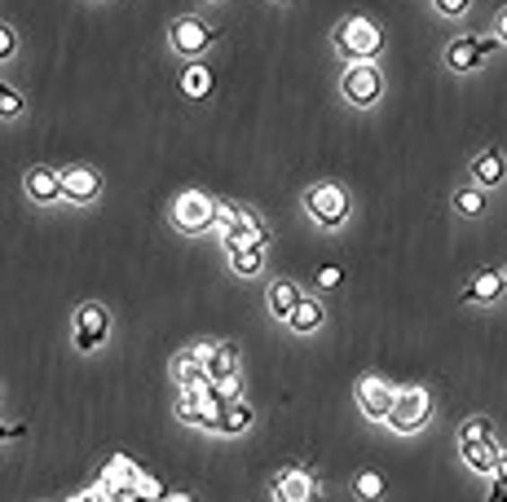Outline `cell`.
<instances>
[{
    "label": "cell",
    "mask_w": 507,
    "mask_h": 502,
    "mask_svg": "<svg viewBox=\"0 0 507 502\" xmlns=\"http://www.w3.org/2000/svg\"><path fill=\"white\" fill-rule=\"evenodd\" d=\"M163 494H168V489H163L159 480H151V476L137 480V498H163Z\"/></svg>",
    "instance_id": "obj_30"
},
{
    "label": "cell",
    "mask_w": 507,
    "mask_h": 502,
    "mask_svg": "<svg viewBox=\"0 0 507 502\" xmlns=\"http://www.w3.org/2000/svg\"><path fill=\"white\" fill-rule=\"evenodd\" d=\"M13 49H18V31L4 22V27H0V57L9 62V57H13Z\"/></svg>",
    "instance_id": "obj_29"
},
{
    "label": "cell",
    "mask_w": 507,
    "mask_h": 502,
    "mask_svg": "<svg viewBox=\"0 0 507 502\" xmlns=\"http://www.w3.org/2000/svg\"><path fill=\"white\" fill-rule=\"evenodd\" d=\"M172 375H177V384L181 388H195V384H207V361H203V352H181L177 361H172Z\"/></svg>",
    "instance_id": "obj_19"
},
{
    "label": "cell",
    "mask_w": 507,
    "mask_h": 502,
    "mask_svg": "<svg viewBox=\"0 0 507 502\" xmlns=\"http://www.w3.org/2000/svg\"><path fill=\"white\" fill-rule=\"evenodd\" d=\"M301 296H304V291L292 282V278H274V282H269V296H265V308H269L278 322H287V317L296 313Z\"/></svg>",
    "instance_id": "obj_13"
},
{
    "label": "cell",
    "mask_w": 507,
    "mask_h": 502,
    "mask_svg": "<svg viewBox=\"0 0 507 502\" xmlns=\"http://www.w3.org/2000/svg\"><path fill=\"white\" fill-rule=\"evenodd\" d=\"M490 432H494L490 419H468V423L459 428V441H463V437H490Z\"/></svg>",
    "instance_id": "obj_28"
},
{
    "label": "cell",
    "mask_w": 507,
    "mask_h": 502,
    "mask_svg": "<svg viewBox=\"0 0 507 502\" xmlns=\"http://www.w3.org/2000/svg\"><path fill=\"white\" fill-rule=\"evenodd\" d=\"M499 36H503V45H507V9L499 13Z\"/></svg>",
    "instance_id": "obj_35"
},
{
    "label": "cell",
    "mask_w": 507,
    "mask_h": 502,
    "mask_svg": "<svg viewBox=\"0 0 507 502\" xmlns=\"http://www.w3.org/2000/svg\"><path fill=\"white\" fill-rule=\"evenodd\" d=\"M216 216H221V203L212 199V195H203V190H186V195H177V203H172V225H177L181 234H203V229H212Z\"/></svg>",
    "instance_id": "obj_5"
},
{
    "label": "cell",
    "mask_w": 507,
    "mask_h": 502,
    "mask_svg": "<svg viewBox=\"0 0 507 502\" xmlns=\"http://www.w3.org/2000/svg\"><path fill=\"white\" fill-rule=\"evenodd\" d=\"M168 40H172V49L181 53V57H203V49L216 40V27L212 22H203V18H177L172 22V31H168Z\"/></svg>",
    "instance_id": "obj_7"
},
{
    "label": "cell",
    "mask_w": 507,
    "mask_h": 502,
    "mask_svg": "<svg viewBox=\"0 0 507 502\" xmlns=\"http://www.w3.org/2000/svg\"><path fill=\"white\" fill-rule=\"evenodd\" d=\"M331 45H336V53H340L345 62H375L380 49H384V31H380L371 18L349 13V18H340V27L331 31Z\"/></svg>",
    "instance_id": "obj_1"
},
{
    "label": "cell",
    "mask_w": 507,
    "mask_h": 502,
    "mask_svg": "<svg viewBox=\"0 0 507 502\" xmlns=\"http://www.w3.org/2000/svg\"><path fill=\"white\" fill-rule=\"evenodd\" d=\"M354 489H357V498H380L384 494V476L380 472H362L354 480Z\"/></svg>",
    "instance_id": "obj_25"
},
{
    "label": "cell",
    "mask_w": 507,
    "mask_h": 502,
    "mask_svg": "<svg viewBox=\"0 0 507 502\" xmlns=\"http://www.w3.org/2000/svg\"><path fill=\"white\" fill-rule=\"evenodd\" d=\"M199 352H203V361H207V379H216V384L239 379V349L234 344H207Z\"/></svg>",
    "instance_id": "obj_12"
},
{
    "label": "cell",
    "mask_w": 507,
    "mask_h": 502,
    "mask_svg": "<svg viewBox=\"0 0 507 502\" xmlns=\"http://www.w3.org/2000/svg\"><path fill=\"white\" fill-rule=\"evenodd\" d=\"M101 195V177L93 168L75 163V168H62V199H75V203H93Z\"/></svg>",
    "instance_id": "obj_10"
},
{
    "label": "cell",
    "mask_w": 507,
    "mask_h": 502,
    "mask_svg": "<svg viewBox=\"0 0 507 502\" xmlns=\"http://www.w3.org/2000/svg\"><path fill=\"white\" fill-rule=\"evenodd\" d=\"M481 40L476 36H459V40H450L446 45V66L455 71V75H468V71H476L481 66Z\"/></svg>",
    "instance_id": "obj_14"
},
{
    "label": "cell",
    "mask_w": 507,
    "mask_h": 502,
    "mask_svg": "<svg viewBox=\"0 0 507 502\" xmlns=\"http://www.w3.org/2000/svg\"><path fill=\"white\" fill-rule=\"evenodd\" d=\"M274 4H283V0H274Z\"/></svg>",
    "instance_id": "obj_36"
},
{
    "label": "cell",
    "mask_w": 507,
    "mask_h": 502,
    "mask_svg": "<svg viewBox=\"0 0 507 502\" xmlns=\"http://www.w3.org/2000/svg\"><path fill=\"white\" fill-rule=\"evenodd\" d=\"M499 480H507V454H499V472H494Z\"/></svg>",
    "instance_id": "obj_34"
},
{
    "label": "cell",
    "mask_w": 507,
    "mask_h": 502,
    "mask_svg": "<svg viewBox=\"0 0 507 502\" xmlns=\"http://www.w3.org/2000/svg\"><path fill=\"white\" fill-rule=\"evenodd\" d=\"M75 331H84V335H93V340H106V331H110V317H106V308L101 304H80L75 308Z\"/></svg>",
    "instance_id": "obj_20"
},
{
    "label": "cell",
    "mask_w": 507,
    "mask_h": 502,
    "mask_svg": "<svg viewBox=\"0 0 507 502\" xmlns=\"http://www.w3.org/2000/svg\"><path fill=\"white\" fill-rule=\"evenodd\" d=\"M22 190H27V199L53 203L62 195V172H57V168H31L27 181H22Z\"/></svg>",
    "instance_id": "obj_15"
},
{
    "label": "cell",
    "mask_w": 507,
    "mask_h": 502,
    "mask_svg": "<svg viewBox=\"0 0 507 502\" xmlns=\"http://www.w3.org/2000/svg\"><path fill=\"white\" fill-rule=\"evenodd\" d=\"M433 4H437V13L459 18V13H468V4H472V0H433Z\"/></svg>",
    "instance_id": "obj_31"
},
{
    "label": "cell",
    "mask_w": 507,
    "mask_h": 502,
    "mask_svg": "<svg viewBox=\"0 0 507 502\" xmlns=\"http://www.w3.org/2000/svg\"><path fill=\"white\" fill-rule=\"evenodd\" d=\"M455 207H459V216H481L485 212V195L481 190H459Z\"/></svg>",
    "instance_id": "obj_24"
},
{
    "label": "cell",
    "mask_w": 507,
    "mask_h": 502,
    "mask_svg": "<svg viewBox=\"0 0 507 502\" xmlns=\"http://www.w3.org/2000/svg\"><path fill=\"white\" fill-rule=\"evenodd\" d=\"M503 177H507V163L499 151H481L472 159V181H476L481 190H485V186H503Z\"/></svg>",
    "instance_id": "obj_17"
},
{
    "label": "cell",
    "mask_w": 507,
    "mask_h": 502,
    "mask_svg": "<svg viewBox=\"0 0 507 502\" xmlns=\"http://www.w3.org/2000/svg\"><path fill=\"white\" fill-rule=\"evenodd\" d=\"M459 454H463V463H468L476 476H494L503 450L494 446V432H490V437H463V441H459Z\"/></svg>",
    "instance_id": "obj_9"
},
{
    "label": "cell",
    "mask_w": 507,
    "mask_h": 502,
    "mask_svg": "<svg viewBox=\"0 0 507 502\" xmlns=\"http://www.w3.org/2000/svg\"><path fill=\"white\" fill-rule=\"evenodd\" d=\"M340 93H345V101H354V106H375V101L384 98V75H380V66H371V62H349L345 75H340Z\"/></svg>",
    "instance_id": "obj_6"
},
{
    "label": "cell",
    "mask_w": 507,
    "mask_h": 502,
    "mask_svg": "<svg viewBox=\"0 0 507 502\" xmlns=\"http://www.w3.org/2000/svg\"><path fill=\"white\" fill-rule=\"evenodd\" d=\"M494 502H507V480H499V485H494Z\"/></svg>",
    "instance_id": "obj_33"
},
{
    "label": "cell",
    "mask_w": 507,
    "mask_h": 502,
    "mask_svg": "<svg viewBox=\"0 0 507 502\" xmlns=\"http://www.w3.org/2000/svg\"><path fill=\"white\" fill-rule=\"evenodd\" d=\"M225 251H230L234 273H243V278H256L265 269V247H256V243H239V247H225Z\"/></svg>",
    "instance_id": "obj_21"
},
{
    "label": "cell",
    "mask_w": 507,
    "mask_h": 502,
    "mask_svg": "<svg viewBox=\"0 0 507 502\" xmlns=\"http://www.w3.org/2000/svg\"><path fill=\"white\" fill-rule=\"evenodd\" d=\"M18 110H22V93L4 84V89H0V115H4V119H13Z\"/></svg>",
    "instance_id": "obj_26"
},
{
    "label": "cell",
    "mask_w": 507,
    "mask_h": 502,
    "mask_svg": "<svg viewBox=\"0 0 507 502\" xmlns=\"http://www.w3.org/2000/svg\"><path fill=\"white\" fill-rule=\"evenodd\" d=\"M428 414H433V393L428 388H419V384H410L398 393V402L389 410V428L398 432V437H410V432H419L424 423H428Z\"/></svg>",
    "instance_id": "obj_3"
},
{
    "label": "cell",
    "mask_w": 507,
    "mask_h": 502,
    "mask_svg": "<svg viewBox=\"0 0 507 502\" xmlns=\"http://www.w3.org/2000/svg\"><path fill=\"white\" fill-rule=\"evenodd\" d=\"M216 225H221V238H225V247H239V243H256V247H265L269 243V225L248 212V207H234V203H221V216H216Z\"/></svg>",
    "instance_id": "obj_2"
},
{
    "label": "cell",
    "mask_w": 507,
    "mask_h": 502,
    "mask_svg": "<svg viewBox=\"0 0 507 502\" xmlns=\"http://www.w3.org/2000/svg\"><path fill=\"white\" fill-rule=\"evenodd\" d=\"M340 282H345V269H340V264H322V269H318V287L331 291V287H340Z\"/></svg>",
    "instance_id": "obj_27"
},
{
    "label": "cell",
    "mask_w": 507,
    "mask_h": 502,
    "mask_svg": "<svg viewBox=\"0 0 507 502\" xmlns=\"http://www.w3.org/2000/svg\"><path fill=\"white\" fill-rule=\"evenodd\" d=\"M318 494V485H313V476L304 472V467H287V472H278V480H274V498L278 502H309Z\"/></svg>",
    "instance_id": "obj_11"
},
{
    "label": "cell",
    "mask_w": 507,
    "mask_h": 502,
    "mask_svg": "<svg viewBox=\"0 0 507 502\" xmlns=\"http://www.w3.org/2000/svg\"><path fill=\"white\" fill-rule=\"evenodd\" d=\"M304 207H309V216H313L322 229H340V225L349 221V212H354L349 195H345L340 186H331V181H318V186H309Z\"/></svg>",
    "instance_id": "obj_4"
},
{
    "label": "cell",
    "mask_w": 507,
    "mask_h": 502,
    "mask_svg": "<svg viewBox=\"0 0 507 502\" xmlns=\"http://www.w3.org/2000/svg\"><path fill=\"white\" fill-rule=\"evenodd\" d=\"M322 317H327V313H322V304L313 300V296H301L296 313L287 317V326H292L296 335H309V331H318V326H322Z\"/></svg>",
    "instance_id": "obj_22"
},
{
    "label": "cell",
    "mask_w": 507,
    "mask_h": 502,
    "mask_svg": "<svg viewBox=\"0 0 507 502\" xmlns=\"http://www.w3.org/2000/svg\"><path fill=\"white\" fill-rule=\"evenodd\" d=\"M252 428V405L248 402H234L225 405V419H221V437H239V432H248Z\"/></svg>",
    "instance_id": "obj_23"
},
{
    "label": "cell",
    "mask_w": 507,
    "mask_h": 502,
    "mask_svg": "<svg viewBox=\"0 0 507 502\" xmlns=\"http://www.w3.org/2000/svg\"><path fill=\"white\" fill-rule=\"evenodd\" d=\"M499 45H503V36H485V40H481V53H485V57H490V53L499 49Z\"/></svg>",
    "instance_id": "obj_32"
},
{
    "label": "cell",
    "mask_w": 507,
    "mask_h": 502,
    "mask_svg": "<svg viewBox=\"0 0 507 502\" xmlns=\"http://www.w3.org/2000/svg\"><path fill=\"white\" fill-rule=\"evenodd\" d=\"M507 287V273L499 269H481V273H472V287H468V300H481V304H494L503 296Z\"/></svg>",
    "instance_id": "obj_18"
},
{
    "label": "cell",
    "mask_w": 507,
    "mask_h": 502,
    "mask_svg": "<svg viewBox=\"0 0 507 502\" xmlns=\"http://www.w3.org/2000/svg\"><path fill=\"white\" fill-rule=\"evenodd\" d=\"M181 93L190 101H207L216 93V75H212V66H203L199 57H195V66H186L181 71Z\"/></svg>",
    "instance_id": "obj_16"
},
{
    "label": "cell",
    "mask_w": 507,
    "mask_h": 502,
    "mask_svg": "<svg viewBox=\"0 0 507 502\" xmlns=\"http://www.w3.org/2000/svg\"><path fill=\"white\" fill-rule=\"evenodd\" d=\"M393 402H398V388H393V384H384V379H375V375L357 379V405H362L366 419H389Z\"/></svg>",
    "instance_id": "obj_8"
}]
</instances>
